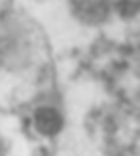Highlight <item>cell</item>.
Returning a JSON list of instances; mask_svg holds the SVG:
<instances>
[{"label":"cell","instance_id":"cell-1","mask_svg":"<svg viewBox=\"0 0 140 156\" xmlns=\"http://www.w3.org/2000/svg\"><path fill=\"white\" fill-rule=\"evenodd\" d=\"M34 128L40 131L42 135L51 137V135L59 133V129L63 128V118H61L59 111L44 107L40 111H36V114H34Z\"/></svg>","mask_w":140,"mask_h":156}]
</instances>
